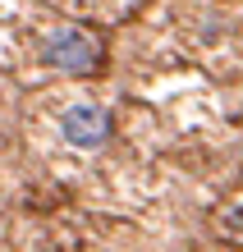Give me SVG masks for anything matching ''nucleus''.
Masks as SVG:
<instances>
[{
    "label": "nucleus",
    "instance_id": "2",
    "mask_svg": "<svg viewBox=\"0 0 243 252\" xmlns=\"http://www.w3.org/2000/svg\"><path fill=\"white\" fill-rule=\"evenodd\" d=\"M110 110L92 106V101H78V106L60 110V138H65L69 147H78V152H97V147L110 142Z\"/></svg>",
    "mask_w": 243,
    "mask_h": 252
},
{
    "label": "nucleus",
    "instance_id": "1",
    "mask_svg": "<svg viewBox=\"0 0 243 252\" xmlns=\"http://www.w3.org/2000/svg\"><path fill=\"white\" fill-rule=\"evenodd\" d=\"M105 60L101 41L87 32V28H55V32L41 37V64L65 69V73H97Z\"/></svg>",
    "mask_w": 243,
    "mask_h": 252
}]
</instances>
